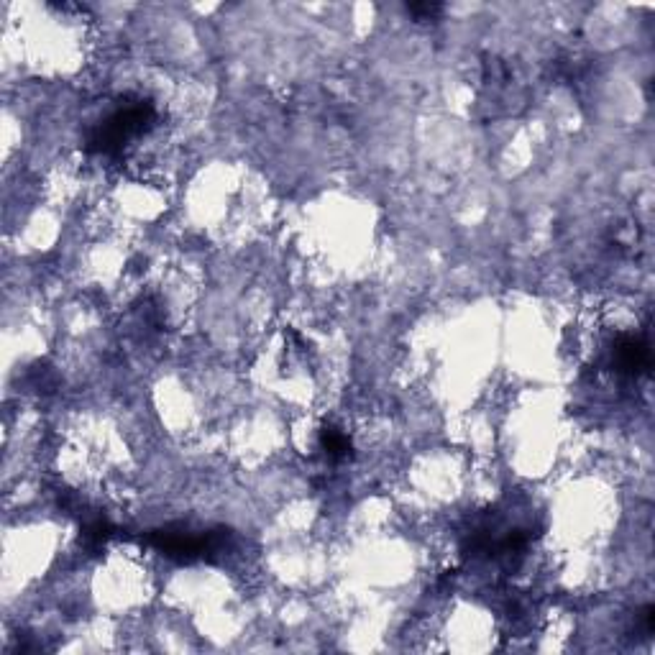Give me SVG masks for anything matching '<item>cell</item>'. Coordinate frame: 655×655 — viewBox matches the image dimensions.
<instances>
[{
    "mask_svg": "<svg viewBox=\"0 0 655 655\" xmlns=\"http://www.w3.org/2000/svg\"><path fill=\"white\" fill-rule=\"evenodd\" d=\"M154 121H157V108L149 100L128 98L90 131L85 151L100 154V157H118L131 141L146 134L154 126Z\"/></svg>",
    "mask_w": 655,
    "mask_h": 655,
    "instance_id": "6da1fadb",
    "label": "cell"
},
{
    "mask_svg": "<svg viewBox=\"0 0 655 655\" xmlns=\"http://www.w3.org/2000/svg\"><path fill=\"white\" fill-rule=\"evenodd\" d=\"M144 543L162 551L169 558L180 561H200V558H213L226 551L228 533L226 530H187V528H162L144 535Z\"/></svg>",
    "mask_w": 655,
    "mask_h": 655,
    "instance_id": "7a4b0ae2",
    "label": "cell"
},
{
    "mask_svg": "<svg viewBox=\"0 0 655 655\" xmlns=\"http://www.w3.org/2000/svg\"><path fill=\"white\" fill-rule=\"evenodd\" d=\"M612 356H615L617 371L630 374V377H638V374H645L650 369V346L645 338L622 336L615 343Z\"/></svg>",
    "mask_w": 655,
    "mask_h": 655,
    "instance_id": "3957f363",
    "label": "cell"
},
{
    "mask_svg": "<svg viewBox=\"0 0 655 655\" xmlns=\"http://www.w3.org/2000/svg\"><path fill=\"white\" fill-rule=\"evenodd\" d=\"M320 448H323L325 456L331 458V461H346V458H351V451H354L351 438L343 430L331 428V425L320 430Z\"/></svg>",
    "mask_w": 655,
    "mask_h": 655,
    "instance_id": "277c9868",
    "label": "cell"
},
{
    "mask_svg": "<svg viewBox=\"0 0 655 655\" xmlns=\"http://www.w3.org/2000/svg\"><path fill=\"white\" fill-rule=\"evenodd\" d=\"M441 11H443L441 3H410V6H407V13H412V16L420 18V21L435 18Z\"/></svg>",
    "mask_w": 655,
    "mask_h": 655,
    "instance_id": "5b68a950",
    "label": "cell"
}]
</instances>
